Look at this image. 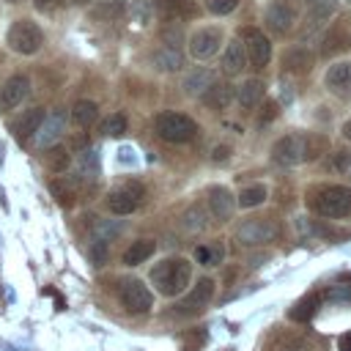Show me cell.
<instances>
[{
    "label": "cell",
    "mask_w": 351,
    "mask_h": 351,
    "mask_svg": "<svg viewBox=\"0 0 351 351\" xmlns=\"http://www.w3.org/2000/svg\"><path fill=\"white\" fill-rule=\"evenodd\" d=\"M244 52L252 69H263L271 60V41L263 36V30L258 27H247L244 30Z\"/></svg>",
    "instance_id": "9"
},
{
    "label": "cell",
    "mask_w": 351,
    "mask_h": 351,
    "mask_svg": "<svg viewBox=\"0 0 351 351\" xmlns=\"http://www.w3.org/2000/svg\"><path fill=\"white\" fill-rule=\"evenodd\" d=\"M154 129H156V134H159L165 143H173V145L189 143V140L200 132L197 121H192V118L184 115V112H173V110L159 112V115L154 118Z\"/></svg>",
    "instance_id": "2"
},
{
    "label": "cell",
    "mask_w": 351,
    "mask_h": 351,
    "mask_svg": "<svg viewBox=\"0 0 351 351\" xmlns=\"http://www.w3.org/2000/svg\"><path fill=\"white\" fill-rule=\"evenodd\" d=\"M348 47H351V30H348L346 19H340V22H335V25L329 27V33L324 36V47H321V52L329 58V55L346 52Z\"/></svg>",
    "instance_id": "15"
},
{
    "label": "cell",
    "mask_w": 351,
    "mask_h": 351,
    "mask_svg": "<svg viewBox=\"0 0 351 351\" xmlns=\"http://www.w3.org/2000/svg\"><path fill=\"white\" fill-rule=\"evenodd\" d=\"M236 99H239V107L241 110H252V107H258V101L263 99V82L261 80H247V82H241V88L236 90Z\"/></svg>",
    "instance_id": "24"
},
{
    "label": "cell",
    "mask_w": 351,
    "mask_h": 351,
    "mask_svg": "<svg viewBox=\"0 0 351 351\" xmlns=\"http://www.w3.org/2000/svg\"><path fill=\"white\" fill-rule=\"evenodd\" d=\"M214 82H217V80H214V71H208V69H192V71L184 77V90H186L189 96H203Z\"/></svg>",
    "instance_id": "23"
},
{
    "label": "cell",
    "mask_w": 351,
    "mask_h": 351,
    "mask_svg": "<svg viewBox=\"0 0 351 351\" xmlns=\"http://www.w3.org/2000/svg\"><path fill=\"white\" fill-rule=\"evenodd\" d=\"M5 41H8V47H11L14 52H19V55H36V52L41 49V44H44V33H41V27H38L36 22L19 19V22L11 25Z\"/></svg>",
    "instance_id": "4"
},
{
    "label": "cell",
    "mask_w": 351,
    "mask_h": 351,
    "mask_svg": "<svg viewBox=\"0 0 351 351\" xmlns=\"http://www.w3.org/2000/svg\"><path fill=\"white\" fill-rule=\"evenodd\" d=\"M263 19H266V27H269L271 33L285 36V33L293 27V22H296V8H293L291 0H271V3L266 5Z\"/></svg>",
    "instance_id": "8"
},
{
    "label": "cell",
    "mask_w": 351,
    "mask_h": 351,
    "mask_svg": "<svg viewBox=\"0 0 351 351\" xmlns=\"http://www.w3.org/2000/svg\"><path fill=\"white\" fill-rule=\"evenodd\" d=\"M63 123H66V118H63V112L60 110H55L52 115H47L44 121H41V126H38V134H36V145H41V148H49L58 137H60V132H63Z\"/></svg>",
    "instance_id": "18"
},
{
    "label": "cell",
    "mask_w": 351,
    "mask_h": 351,
    "mask_svg": "<svg viewBox=\"0 0 351 351\" xmlns=\"http://www.w3.org/2000/svg\"><path fill=\"white\" fill-rule=\"evenodd\" d=\"M343 137H346V140L351 143V118H348V121L343 123Z\"/></svg>",
    "instance_id": "44"
},
{
    "label": "cell",
    "mask_w": 351,
    "mask_h": 351,
    "mask_svg": "<svg viewBox=\"0 0 351 351\" xmlns=\"http://www.w3.org/2000/svg\"><path fill=\"white\" fill-rule=\"evenodd\" d=\"M274 118H277V104H274V101H266L258 121H261V123H269V121H274Z\"/></svg>",
    "instance_id": "40"
},
{
    "label": "cell",
    "mask_w": 351,
    "mask_h": 351,
    "mask_svg": "<svg viewBox=\"0 0 351 351\" xmlns=\"http://www.w3.org/2000/svg\"><path fill=\"white\" fill-rule=\"evenodd\" d=\"M233 96H236V90H233L230 82H214L200 99H203V104H206L208 110H225V107L233 101Z\"/></svg>",
    "instance_id": "21"
},
{
    "label": "cell",
    "mask_w": 351,
    "mask_h": 351,
    "mask_svg": "<svg viewBox=\"0 0 351 351\" xmlns=\"http://www.w3.org/2000/svg\"><path fill=\"white\" fill-rule=\"evenodd\" d=\"M159 11L165 19H192L197 16V3L195 0H159Z\"/></svg>",
    "instance_id": "22"
},
{
    "label": "cell",
    "mask_w": 351,
    "mask_h": 351,
    "mask_svg": "<svg viewBox=\"0 0 351 351\" xmlns=\"http://www.w3.org/2000/svg\"><path fill=\"white\" fill-rule=\"evenodd\" d=\"M154 63L159 69H165V71H173V69H181V55H178V49L167 47V49H162V52L154 55Z\"/></svg>",
    "instance_id": "32"
},
{
    "label": "cell",
    "mask_w": 351,
    "mask_h": 351,
    "mask_svg": "<svg viewBox=\"0 0 351 351\" xmlns=\"http://www.w3.org/2000/svg\"><path fill=\"white\" fill-rule=\"evenodd\" d=\"M222 247L217 244V247H197L195 250V261L197 263H203V266H214V263H219L222 261Z\"/></svg>",
    "instance_id": "35"
},
{
    "label": "cell",
    "mask_w": 351,
    "mask_h": 351,
    "mask_svg": "<svg viewBox=\"0 0 351 351\" xmlns=\"http://www.w3.org/2000/svg\"><path fill=\"white\" fill-rule=\"evenodd\" d=\"M49 189H52V195H55V200H58L60 206H71L74 197H77V184L69 181V178H55V181L49 184Z\"/></svg>",
    "instance_id": "27"
},
{
    "label": "cell",
    "mask_w": 351,
    "mask_h": 351,
    "mask_svg": "<svg viewBox=\"0 0 351 351\" xmlns=\"http://www.w3.org/2000/svg\"><path fill=\"white\" fill-rule=\"evenodd\" d=\"M266 200V186L263 184H250V186H244L241 192H239V197H236V203L241 206V208H255V206H261Z\"/></svg>",
    "instance_id": "28"
},
{
    "label": "cell",
    "mask_w": 351,
    "mask_h": 351,
    "mask_svg": "<svg viewBox=\"0 0 351 351\" xmlns=\"http://www.w3.org/2000/svg\"><path fill=\"white\" fill-rule=\"evenodd\" d=\"M143 195H145V189H143L137 181L123 184V186H118V189H112V192L107 195V208H110L112 214H118V217L132 214V211L140 206Z\"/></svg>",
    "instance_id": "6"
},
{
    "label": "cell",
    "mask_w": 351,
    "mask_h": 351,
    "mask_svg": "<svg viewBox=\"0 0 351 351\" xmlns=\"http://www.w3.org/2000/svg\"><path fill=\"white\" fill-rule=\"evenodd\" d=\"M121 304L129 313H145L154 304V293L140 282V280H123L121 282Z\"/></svg>",
    "instance_id": "12"
},
{
    "label": "cell",
    "mask_w": 351,
    "mask_h": 351,
    "mask_svg": "<svg viewBox=\"0 0 351 351\" xmlns=\"http://www.w3.org/2000/svg\"><path fill=\"white\" fill-rule=\"evenodd\" d=\"M324 151H326V137H324V134H307V143H304V159L313 162V159H318Z\"/></svg>",
    "instance_id": "34"
},
{
    "label": "cell",
    "mask_w": 351,
    "mask_h": 351,
    "mask_svg": "<svg viewBox=\"0 0 351 351\" xmlns=\"http://www.w3.org/2000/svg\"><path fill=\"white\" fill-rule=\"evenodd\" d=\"M346 173H348V176H351V165H348V170H346Z\"/></svg>",
    "instance_id": "45"
},
{
    "label": "cell",
    "mask_w": 351,
    "mask_h": 351,
    "mask_svg": "<svg viewBox=\"0 0 351 351\" xmlns=\"http://www.w3.org/2000/svg\"><path fill=\"white\" fill-rule=\"evenodd\" d=\"M121 14H123V3H121V0H101V3L90 11V16H93V19H99V22L118 19Z\"/></svg>",
    "instance_id": "31"
},
{
    "label": "cell",
    "mask_w": 351,
    "mask_h": 351,
    "mask_svg": "<svg viewBox=\"0 0 351 351\" xmlns=\"http://www.w3.org/2000/svg\"><path fill=\"white\" fill-rule=\"evenodd\" d=\"M233 208H236V200L225 186H211L208 189V211H211L214 219H219V222L230 219Z\"/></svg>",
    "instance_id": "16"
},
{
    "label": "cell",
    "mask_w": 351,
    "mask_h": 351,
    "mask_svg": "<svg viewBox=\"0 0 351 351\" xmlns=\"http://www.w3.org/2000/svg\"><path fill=\"white\" fill-rule=\"evenodd\" d=\"M348 165H351V154H346V151H335V162H332V167L340 170V173H346Z\"/></svg>",
    "instance_id": "39"
},
{
    "label": "cell",
    "mask_w": 351,
    "mask_h": 351,
    "mask_svg": "<svg viewBox=\"0 0 351 351\" xmlns=\"http://www.w3.org/2000/svg\"><path fill=\"white\" fill-rule=\"evenodd\" d=\"M211 296H214V280L211 277H200L197 285L176 304V313L178 315H195V313H200L211 302Z\"/></svg>",
    "instance_id": "11"
},
{
    "label": "cell",
    "mask_w": 351,
    "mask_h": 351,
    "mask_svg": "<svg viewBox=\"0 0 351 351\" xmlns=\"http://www.w3.org/2000/svg\"><path fill=\"white\" fill-rule=\"evenodd\" d=\"M310 206L321 214V217H329V219H337V217H346L351 214V186H321L315 189Z\"/></svg>",
    "instance_id": "3"
},
{
    "label": "cell",
    "mask_w": 351,
    "mask_h": 351,
    "mask_svg": "<svg viewBox=\"0 0 351 351\" xmlns=\"http://www.w3.org/2000/svg\"><path fill=\"white\" fill-rule=\"evenodd\" d=\"M304 143H307V134H285L274 143L271 159L277 165H285V167L299 165V162H304Z\"/></svg>",
    "instance_id": "7"
},
{
    "label": "cell",
    "mask_w": 351,
    "mask_h": 351,
    "mask_svg": "<svg viewBox=\"0 0 351 351\" xmlns=\"http://www.w3.org/2000/svg\"><path fill=\"white\" fill-rule=\"evenodd\" d=\"M228 154H230V148H228V145H214V151H211V159H217V162H225V159H228Z\"/></svg>",
    "instance_id": "41"
},
{
    "label": "cell",
    "mask_w": 351,
    "mask_h": 351,
    "mask_svg": "<svg viewBox=\"0 0 351 351\" xmlns=\"http://www.w3.org/2000/svg\"><path fill=\"white\" fill-rule=\"evenodd\" d=\"M184 225H186V228H197V230H203V228H206V222H203V211H200V208H189Z\"/></svg>",
    "instance_id": "38"
},
{
    "label": "cell",
    "mask_w": 351,
    "mask_h": 351,
    "mask_svg": "<svg viewBox=\"0 0 351 351\" xmlns=\"http://www.w3.org/2000/svg\"><path fill=\"white\" fill-rule=\"evenodd\" d=\"M337 351H351V332L340 335V340H337Z\"/></svg>",
    "instance_id": "42"
},
{
    "label": "cell",
    "mask_w": 351,
    "mask_h": 351,
    "mask_svg": "<svg viewBox=\"0 0 351 351\" xmlns=\"http://www.w3.org/2000/svg\"><path fill=\"white\" fill-rule=\"evenodd\" d=\"M315 307H318V296L315 293H310V296H304V299H299L293 307H291V313H288V318L291 321H299V324H304L307 318H313V313H315Z\"/></svg>",
    "instance_id": "29"
},
{
    "label": "cell",
    "mask_w": 351,
    "mask_h": 351,
    "mask_svg": "<svg viewBox=\"0 0 351 351\" xmlns=\"http://www.w3.org/2000/svg\"><path fill=\"white\" fill-rule=\"evenodd\" d=\"M33 3H36L41 11H49V8H58L63 0H33Z\"/></svg>",
    "instance_id": "43"
},
{
    "label": "cell",
    "mask_w": 351,
    "mask_h": 351,
    "mask_svg": "<svg viewBox=\"0 0 351 351\" xmlns=\"http://www.w3.org/2000/svg\"><path fill=\"white\" fill-rule=\"evenodd\" d=\"M192 280V263L184 258H165L151 269V282L162 296L181 293Z\"/></svg>",
    "instance_id": "1"
},
{
    "label": "cell",
    "mask_w": 351,
    "mask_h": 351,
    "mask_svg": "<svg viewBox=\"0 0 351 351\" xmlns=\"http://www.w3.org/2000/svg\"><path fill=\"white\" fill-rule=\"evenodd\" d=\"M27 90H30V80H27L25 74H14V77L3 85V90H0V110H14V107H19L22 99L27 96Z\"/></svg>",
    "instance_id": "13"
},
{
    "label": "cell",
    "mask_w": 351,
    "mask_h": 351,
    "mask_svg": "<svg viewBox=\"0 0 351 351\" xmlns=\"http://www.w3.org/2000/svg\"><path fill=\"white\" fill-rule=\"evenodd\" d=\"M154 250H156V244H154L151 239H140V241H132V247L123 252V263H126V266H137V263L148 261V258L154 255Z\"/></svg>",
    "instance_id": "26"
},
{
    "label": "cell",
    "mask_w": 351,
    "mask_h": 351,
    "mask_svg": "<svg viewBox=\"0 0 351 351\" xmlns=\"http://www.w3.org/2000/svg\"><path fill=\"white\" fill-rule=\"evenodd\" d=\"M307 3H313V0H307Z\"/></svg>",
    "instance_id": "46"
},
{
    "label": "cell",
    "mask_w": 351,
    "mask_h": 351,
    "mask_svg": "<svg viewBox=\"0 0 351 351\" xmlns=\"http://www.w3.org/2000/svg\"><path fill=\"white\" fill-rule=\"evenodd\" d=\"M69 165H71L69 148H63V145H49V151H47V167L55 170V173H66Z\"/></svg>",
    "instance_id": "30"
},
{
    "label": "cell",
    "mask_w": 351,
    "mask_h": 351,
    "mask_svg": "<svg viewBox=\"0 0 351 351\" xmlns=\"http://www.w3.org/2000/svg\"><path fill=\"white\" fill-rule=\"evenodd\" d=\"M236 5H239V0H208V11H211V14H217V16L230 14Z\"/></svg>",
    "instance_id": "36"
},
{
    "label": "cell",
    "mask_w": 351,
    "mask_h": 351,
    "mask_svg": "<svg viewBox=\"0 0 351 351\" xmlns=\"http://www.w3.org/2000/svg\"><path fill=\"white\" fill-rule=\"evenodd\" d=\"M96 118H99V104H96V101L80 99V101L71 107V121H74L77 126H82V129L93 126V123H96Z\"/></svg>",
    "instance_id": "25"
},
{
    "label": "cell",
    "mask_w": 351,
    "mask_h": 351,
    "mask_svg": "<svg viewBox=\"0 0 351 351\" xmlns=\"http://www.w3.org/2000/svg\"><path fill=\"white\" fill-rule=\"evenodd\" d=\"M244 66H247V52H244L241 41H236V38L228 41V47L222 52V71L228 77H236V74H241Z\"/></svg>",
    "instance_id": "19"
},
{
    "label": "cell",
    "mask_w": 351,
    "mask_h": 351,
    "mask_svg": "<svg viewBox=\"0 0 351 351\" xmlns=\"http://www.w3.org/2000/svg\"><path fill=\"white\" fill-rule=\"evenodd\" d=\"M41 121H44V110H41V107H30V110H25L19 118L11 121V132H14V137H16L19 143H27V137H30L33 132H38Z\"/></svg>",
    "instance_id": "14"
},
{
    "label": "cell",
    "mask_w": 351,
    "mask_h": 351,
    "mask_svg": "<svg viewBox=\"0 0 351 351\" xmlns=\"http://www.w3.org/2000/svg\"><path fill=\"white\" fill-rule=\"evenodd\" d=\"M90 261H93L96 266H101V263L107 261V241H104V239H96V241L90 244Z\"/></svg>",
    "instance_id": "37"
},
{
    "label": "cell",
    "mask_w": 351,
    "mask_h": 351,
    "mask_svg": "<svg viewBox=\"0 0 351 351\" xmlns=\"http://www.w3.org/2000/svg\"><path fill=\"white\" fill-rule=\"evenodd\" d=\"M282 66L285 71L291 74H307L313 69V52L307 47H291L285 55H282Z\"/></svg>",
    "instance_id": "20"
},
{
    "label": "cell",
    "mask_w": 351,
    "mask_h": 351,
    "mask_svg": "<svg viewBox=\"0 0 351 351\" xmlns=\"http://www.w3.org/2000/svg\"><path fill=\"white\" fill-rule=\"evenodd\" d=\"M280 236V225L274 217H255V219H247L239 230H236V239L241 247H258V244H266V241H274Z\"/></svg>",
    "instance_id": "5"
},
{
    "label": "cell",
    "mask_w": 351,
    "mask_h": 351,
    "mask_svg": "<svg viewBox=\"0 0 351 351\" xmlns=\"http://www.w3.org/2000/svg\"><path fill=\"white\" fill-rule=\"evenodd\" d=\"M219 44H222V30L219 27H200L189 36V55L195 60H206V58L219 52Z\"/></svg>",
    "instance_id": "10"
},
{
    "label": "cell",
    "mask_w": 351,
    "mask_h": 351,
    "mask_svg": "<svg viewBox=\"0 0 351 351\" xmlns=\"http://www.w3.org/2000/svg\"><path fill=\"white\" fill-rule=\"evenodd\" d=\"M101 132H104L107 137H121V134L126 132V115H123V112H112L110 118H104Z\"/></svg>",
    "instance_id": "33"
},
{
    "label": "cell",
    "mask_w": 351,
    "mask_h": 351,
    "mask_svg": "<svg viewBox=\"0 0 351 351\" xmlns=\"http://www.w3.org/2000/svg\"><path fill=\"white\" fill-rule=\"evenodd\" d=\"M324 82H326L329 90L346 96L351 90V60H340V63L329 66L326 74H324Z\"/></svg>",
    "instance_id": "17"
}]
</instances>
